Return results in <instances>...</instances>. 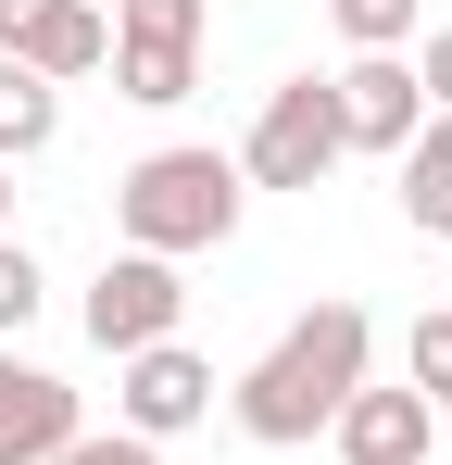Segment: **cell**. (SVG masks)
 Returning <instances> with one entry per match:
<instances>
[{
  "label": "cell",
  "instance_id": "6da1fadb",
  "mask_svg": "<svg viewBox=\"0 0 452 465\" xmlns=\"http://www.w3.org/2000/svg\"><path fill=\"white\" fill-rule=\"evenodd\" d=\"M365 352H377L365 302H314V314H290V327H277V340L239 365V390H226L239 440H264V453H301V440H327V415L365 390Z\"/></svg>",
  "mask_w": 452,
  "mask_h": 465
},
{
  "label": "cell",
  "instance_id": "7a4b0ae2",
  "mask_svg": "<svg viewBox=\"0 0 452 465\" xmlns=\"http://www.w3.org/2000/svg\"><path fill=\"white\" fill-rule=\"evenodd\" d=\"M239 202H251V189H239L226 152H139L113 176V239L189 264V252H226V239H239Z\"/></svg>",
  "mask_w": 452,
  "mask_h": 465
},
{
  "label": "cell",
  "instance_id": "3957f363",
  "mask_svg": "<svg viewBox=\"0 0 452 465\" xmlns=\"http://www.w3.org/2000/svg\"><path fill=\"white\" fill-rule=\"evenodd\" d=\"M339 101H327V76H290L264 88V114H251V139H239V189H327L339 176Z\"/></svg>",
  "mask_w": 452,
  "mask_h": 465
},
{
  "label": "cell",
  "instance_id": "277c9868",
  "mask_svg": "<svg viewBox=\"0 0 452 465\" xmlns=\"http://www.w3.org/2000/svg\"><path fill=\"white\" fill-rule=\"evenodd\" d=\"M214 415V365L189 352V340H151L113 365V428L126 440H176V428H201Z\"/></svg>",
  "mask_w": 452,
  "mask_h": 465
},
{
  "label": "cell",
  "instance_id": "5b68a950",
  "mask_svg": "<svg viewBox=\"0 0 452 465\" xmlns=\"http://www.w3.org/2000/svg\"><path fill=\"white\" fill-rule=\"evenodd\" d=\"M176 314H189V290H176V264L163 252H113L101 277H88V340L126 365V352H151V340H176Z\"/></svg>",
  "mask_w": 452,
  "mask_h": 465
},
{
  "label": "cell",
  "instance_id": "8992f818",
  "mask_svg": "<svg viewBox=\"0 0 452 465\" xmlns=\"http://www.w3.org/2000/svg\"><path fill=\"white\" fill-rule=\"evenodd\" d=\"M327 101H339V152H389L402 163V139L427 126V88H415L402 51H352V64L327 76Z\"/></svg>",
  "mask_w": 452,
  "mask_h": 465
},
{
  "label": "cell",
  "instance_id": "52a82bcc",
  "mask_svg": "<svg viewBox=\"0 0 452 465\" xmlns=\"http://www.w3.org/2000/svg\"><path fill=\"white\" fill-rule=\"evenodd\" d=\"M0 64L75 88V76H101V64H113V25H101L88 0H0Z\"/></svg>",
  "mask_w": 452,
  "mask_h": 465
},
{
  "label": "cell",
  "instance_id": "ba28073f",
  "mask_svg": "<svg viewBox=\"0 0 452 465\" xmlns=\"http://www.w3.org/2000/svg\"><path fill=\"white\" fill-rule=\"evenodd\" d=\"M327 440H339V465H427L440 453V415H427V390H352L339 415H327Z\"/></svg>",
  "mask_w": 452,
  "mask_h": 465
},
{
  "label": "cell",
  "instance_id": "9c48e42d",
  "mask_svg": "<svg viewBox=\"0 0 452 465\" xmlns=\"http://www.w3.org/2000/svg\"><path fill=\"white\" fill-rule=\"evenodd\" d=\"M75 428H88V415H75V390L51 378V365H25V352L0 340V465H51Z\"/></svg>",
  "mask_w": 452,
  "mask_h": 465
},
{
  "label": "cell",
  "instance_id": "30bf717a",
  "mask_svg": "<svg viewBox=\"0 0 452 465\" xmlns=\"http://www.w3.org/2000/svg\"><path fill=\"white\" fill-rule=\"evenodd\" d=\"M402 227L452 239V114H427V126L402 139Z\"/></svg>",
  "mask_w": 452,
  "mask_h": 465
},
{
  "label": "cell",
  "instance_id": "8fae6325",
  "mask_svg": "<svg viewBox=\"0 0 452 465\" xmlns=\"http://www.w3.org/2000/svg\"><path fill=\"white\" fill-rule=\"evenodd\" d=\"M51 139H64V88L25 76V64H0V163H38Z\"/></svg>",
  "mask_w": 452,
  "mask_h": 465
},
{
  "label": "cell",
  "instance_id": "7c38bea8",
  "mask_svg": "<svg viewBox=\"0 0 452 465\" xmlns=\"http://www.w3.org/2000/svg\"><path fill=\"white\" fill-rule=\"evenodd\" d=\"M201 88V51H139V38H113V101H139V114H176Z\"/></svg>",
  "mask_w": 452,
  "mask_h": 465
},
{
  "label": "cell",
  "instance_id": "4fadbf2b",
  "mask_svg": "<svg viewBox=\"0 0 452 465\" xmlns=\"http://www.w3.org/2000/svg\"><path fill=\"white\" fill-rule=\"evenodd\" d=\"M201 25H214V0H113V38H139V51H201Z\"/></svg>",
  "mask_w": 452,
  "mask_h": 465
},
{
  "label": "cell",
  "instance_id": "5bb4252c",
  "mask_svg": "<svg viewBox=\"0 0 452 465\" xmlns=\"http://www.w3.org/2000/svg\"><path fill=\"white\" fill-rule=\"evenodd\" d=\"M51 302V277H38V252L25 239H0V340H25V314Z\"/></svg>",
  "mask_w": 452,
  "mask_h": 465
},
{
  "label": "cell",
  "instance_id": "9a60e30c",
  "mask_svg": "<svg viewBox=\"0 0 452 465\" xmlns=\"http://www.w3.org/2000/svg\"><path fill=\"white\" fill-rule=\"evenodd\" d=\"M327 13H339L352 51H402V38H415V0H327Z\"/></svg>",
  "mask_w": 452,
  "mask_h": 465
},
{
  "label": "cell",
  "instance_id": "2e32d148",
  "mask_svg": "<svg viewBox=\"0 0 452 465\" xmlns=\"http://www.w3.org/2000/svg\"><path fill=\"white\" fill-rule=\"evenodd\" d=\"M51 465H163V440H126V428H75Z\"/></svg>",
  "mask_w": 452,
  "mask_h": 465
},
{
  "label": "cell",
  "instance_id": "e0dca14e",
  "mask_svg": "<svg viewBox=\"0 0 452 465\" xmlns=\"http://www.w3.org/2000/svg\"><path fill=\"white\" fill-rule=\"evenodd\" d=\"M415 390H427V402L452 390V314H415Z\"/></svg>",
  "mask_w": 452,
  "mask_h": 465
},
{
  "label": "cell",
  "instance_id": "ac0fdd59",
  "mask_svg": "<svg viewBox=\"0 0 452 465\" xmlns=\"http://www.w3.org/2000/svg\"><path fill=\"white\" fill-rule=\"evenodd\" d=\"M415 88H427V114H452V25L415 38Z\"/></svg>",
  "mask_w": 452,
  "mask_h": 465
},
{
  "label": "cell",
  "instance_id": "d6986e66",
  "mask_svg": "<svg viewBox=\"0 0 452 465\" xmlns=\"http://www.w3.org/2000/svg\"><path fill=\"white\" fill-rule=\"evenodd\" d=\"M0 239H13V163H0Z\"/></svg>",
  "mask_w": 452,
  "mask_h": 465
},
{
  "label": "cell",
  "instance_id": "ffe728a7",
  "mask_svg": "<svg viewBox=\"0 0 452 465\" xmlns=\"http://www.w3.org/2000/svg\"><path fill=\"white\" fill-rule=\"evenodd\" d=\"M427 415H440V428H452V390H440V402H427Z\"/></svg>",
  "mask_w": 452,
  "mask_h": 465
}]
</instances>
